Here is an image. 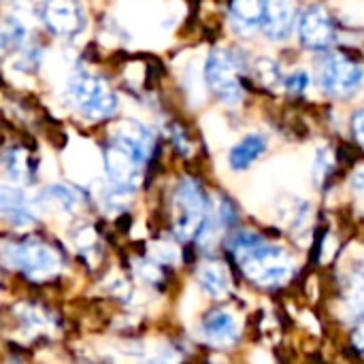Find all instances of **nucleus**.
Returning <instances> with one entry per match:
<instances>
[{"mask_svg": "<svg viewBox=\"0 0 364 364\" xmlns=\"http://www.w3.org/2000/svg\"><path fill=\"white\" fill-rule=\"evenodd\" d=\"M299 38L311 51H324L335 43V21L322 4H309L301 13Z\"/></svg>", "mask_w": 364, "mask_h": 364, "instance_id": "9", "label": "nucleus"}, {"mask_svg": "<svg viewBox=\"0 0 364 364\" xmlns=\"http://www.w3.org/2000/svg\"><path fill=\"white\" fill-rule=\"evenodd\" d=\"M198 284L209 296L224 299L230 292V273L222 262H207L198 269Z\"/></svg>", "mask_w": 364, "mask_h": 364, "instance_id": "14", "label": "nucleus"}, {"mask_svg": "<svg viewBox=\"0 0 364 364\" xmlns=\"http://www.w3.org/2000/svg\"><path fill=\"white\" fill-rule=\"evenodd\" d=\"M203 335L213 346H232L239 339V322L230 311H213L203 322Z\"/></svg>", "mask_w": 364, "mask_h": 364, "instance_id": "12", "label": "nucleus"}, {"mask_svg": "<svg viewBox=\"0 0 364 364\" xmlns=\"http://www.w3.org/2000/svg\"><path fill=\"white\" fill-rule=\"evenodd\" d=\"M267 136L262 134H247L243 136L230 151H228V164L232 171L241 173L247 171L264 151H267Z\"/></svg>", "mask_w": 364, "mask_h": 364, "instance_id": "13", "label": "nucleus"}, {"mask_svg": "<svg viewBox=\"0 0 364 364\" xmlns=\"http://www.w3.org/2000/svg\"><path fill=\"white\" fill-rule=\"evenodd\" d=\"M346 314L352 320L364 318V271L354 273L346 292Z\"/></svg>", "mask_w": 364, "mask_h": 364, "instance_id": "16", "label": "nucleus"}, {"mask_svg": "<svg viewBox=\"0 0 364 364\" xmlns=\"http://www.w3.org/2000/svg\"><path fill=\"white\" fill-rule=\"evenodd\" d=\"M134 273L139 275L141 282H147V284H158L162 279V273H160L158 264L147 262V260H134Z\"/></svg>", "mask_w": 364, "mask_h": 364, "instance_id": "20", "label": "nucleus"}, {"mask_svg": "<svg viewBox=\"0 0 364 364\" xmlns=\"http://www.w3.org/2000/svg\"><path fill=\"white\" fill-rule=\"evenodd\" d=\"M173 205H175V235L179 239L196 237L209 211V203L200 183L192 177H183L175 190Z\"/></svg>", "mask_w": 364, "mask_h": 364, "instance_id": "4", "label": "nucleus"}, {"mask_svg": "<svg viewBox=\"0 0 364 364\" xmlns=\"http://www.w3.org/2000/svg\"><path fill=\"white\" fill-rule=\"evenodd\" d=\"M364 79V66L352 55L333 51L320 66V83L328 96L348 98L360 90Z\"/></svg>", "mask_w": 364, "mask_h": 364, "instance_id": "6", "label": "nucleus"}, {"mask_svg": "<svg viewBox=\"0 0 364 364\" xmlns=\"http://www.w3.org/2000/svg\"><path fill=\"white\" fill-rule=\"evenodd\" d=\"M19 320L23 322V326L30 331V333H36V331H43L47 326V318L41 314L38 307H32V305H21L15 309Z\"/></svg>", "mask_w": 364, "mask_h": 364, "instance_id": "18", "label": "nucleus"}, {"mask_svg": "<svg viewBox=\"0 0 364 364\" xmlns=\"http://www.w3.org/2000/svg\"><path fill=\"white\" fill-rule=\"evenodd\" d=\"M47 198L51 203H55L62 211L66 213H73L77 207H79V194L68 188V186H62V183H55V186H49L47 188Z\"/></svg>", "mask_w": 364, "mask_h": 364, "instance_id": "17", "label": "nucleus"}, {"mask_svg": "<svg viewBox=\"0 0 364 364\" xmlns=\"http://www.w3.org/2000/svg\"><path fill=\"white\" fill-rule=\"evenodd\" d=\"M254 68H256V75H258V79H260L262 85L271 87V85H277L279 83V68H277V64L273 60L260 58Z\"/></svg>", "mask_w": 364, "mask_h": 364, "instance_id": "19", "label": "nucleus"}, {"mask_svg": "<svg viewBox=\"0 0 364 364\" xmlns=\"http://www.w3.org/2000/svg\"><path fill=\"white\" fill-rule=\"evenodd\" d=\"M354 346H356L358 350H364V324L356 331V335H354Z\"/></svg>", "mask_w": 364, "mask_h": 364, "instance_id": "26", "label": "nucleus"}, {"mask_svg": "<svg viewBox=\"0 0 364 364\" xmlns=\"http://www.w3.org/2000/svg\"><path fill=\"white\" fill-rule=\"evenodd\" d=\"M4 260L36 282H43L60 271V256L49 245L34 239L6 245Z\"/></svg>", "mask_w": 364, "mask_h": 364, "instance_id": "5", "label": "nucleus"}, {"mask_svg": "<svg viewBox=\"0 0 364 364\" xmlns=\"http://www.w3.org/2000/svg\"><path fill=\"white\" fill-rule=\"evenodd\" d=\"M232 254L245 277L258 286H279L294 271V258L288 250L267 243L260 235L243 230L232 241Z\"/></svg>", "mask_w": 364, "mask_h": 364, "instance_id": "1", "label": "nucleus"}, {"mask_svg": "<svg viewBox=\"0 0 364 364\" xmlns=\"http://www.w3.org/2000/svg\"><path fill=\"white\" fill-rule=\"evenodd\" d=\"M264 4L267 0H230L228 11L230 19L237 30H252L260 28L264 17Z\"/></svg>", "mask_w": 364, "mask_h": 364, "instance_id": "15", "label": "nucleus"}, {"mask_svg": "<svg viewBox=\"0 0 364 364\" xmlns=\"http://www.w3.org/2000/svg\"><path fill=\"white\" fill-rule=\"evenodd\" d=\"M0 213L15 226H28L34 222V211L21 188L0 186Z\"/></svg>", "mask_w": 364, "mask_h": 364, "instance_id": "11", "label": "nucleus"}, {"mask_svg": "<svg viewBox=\"0 0 364 364\" xmlns=\"http://www.w3.org/2000/svg\"><path fill=\"white\" fill-rule=\"evenodd\" d=\"M151 258H154V262L175 264V262H179V252H177V247H173L168 243H156V245H151Z\"/></svg>", "mask_w": 364, "mask_h": 364, "instance_id": "21", "label": "nucleus"}, {"mask_svg": "<svg viewBox=\"0 0 364 364\" xmlns=\"http://www.w3.org/2000/svg\"><path fill=\"white\" fill-rule=\"evenodd\" d=\"M102 164H105V175L109 179V186L122 194L132 192L139 181H141V164L136 162V158L126 151L122 145H117L115 141H107L105 149H102Z\"/></svg>", "mask_w": 364, "mask_h": 364, "instance_id": "8", "label": "nucleus"}, {"mask_svg": "<svg viewBox=\"0 0 364 364\" xmlns=\"http://www.w3.org/2000/svg\"><path fill=\"white\" fill-rule=\"evenodd\" d=\"M352 132H354V139L358 141V145L364 149V111H358L352 117Z\"/></svg>", "mask_w": 364, "mask_h": 364, "instance_id": "23", "label": "nucleus"}, {"mask_svg": "<svg viewBox=\"0 0 364 364\" xmlns=\"http://www.w3.org/2000/svg\"><path fill=\"white\" fill-rule=\"evenodd\" d=\"M296 21V4L294 0H267L264 17H262V32L271 41H284Z\"/></svg>", "mask_w": 364, "mask_h": 364, "instance_id": "10", "label": "nucleus"}, {"mask_svg": "<svg viewBox=\"0 0 364 364\" xmlns=\"http://www.w3.org/2000/svg\"><path fill=\"white\" fill-rule=\"evenodd\" d=\"M177 363V356H175V352H171V350H164V352H160V354H156L151 360L147 364H175Z\"/></svg>", "mask_w": 364, "mask_h": 364, "instance_id": "25", "label": "nucleus"}, {"mask_svg": "<svg viewBox=\"0 0 364 364\" xmlns=\"http://www.w3.org/2000/svg\"><path fill=\"white\" fill-rule=\"evenodd\" d=\"M352 188L358 196V200L364 205V166H358L352 175Z\"/></svg>", "mask_w": 364, "mask_h": 364, "instance_id": "24", "label": "nucleus"}, {"mask_svg": "<svg viewBox=\"0 0 364 364\" xmlns=\"http://www.w3.org/2000/svg\"><path fill=\"white\" fill-rule=\"evenodd\" d=\"M66 100L90 122L111 119L119 111L117 92L96 73L75 70L66 81Z\"/></svg>", "mask_w": 364, "mask_h": 364, "instance_id": "2", "label": "nucleus"}, {"mask_svg": "<svg viewBox=\"0 0 364 364\" xmlns=\"http://www.w3.org/2000/svg\"><path fill=\"white\" fill-rule=\"evenodd\" d=\"M41 21L49 34L75 38L85 30L87 19L81 0H41Z\"/></svg>", "mask_w": 364, "mask_h": 364, "instance_id": "7", "label": "nucleus"}, {"mask_svg": "<svg viewBox=\"0 0 364 364\" xmlns=\"http://www.w3.org/2000/svg\"><path fill=\"white\" fill-rule=\"evenodd\" d=\"M309 87V75L305 70H296L286 79V90L294 96H301Z\"/></svg>", "mask_w": 364, "mask_h": 364, "instance_id": "22", "label": "nucleus"}, {"mask_svg": "<svg viewBox=\"0 0 364 364\" xmlns=\"http://www.w3.org/2000/svg\"><path fill=\"white\" fill-rule=\"evenodd\" d=\"M205 81L209 90L226 105H239L243 98L241 62L228 49H213L205 62Z\"/></svg>", "mask_w": 364, "mask_h": 364, "instance_id": "3", "label": "nucleus"}]
</instances>
